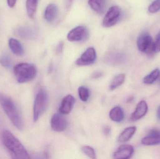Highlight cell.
Instances as JSON below:
<instances>
[{
    "mask_svg": "<svg viewBox=\"0 0 160 159\" xmlns=\"http://www.w3.org/2000/svg\"><path fill=\"white\" fill-rule=\"evenodd\" d=\"M1 138L4 146L13 158L30 159L25 147L9 131L4 130L2 132Z\"/></svg>",
    "mask_w": 160,
    "mask_h": 159,
    "instance_id": "cell-1",
    "label": "cell"
},
{
    "mask_svg": "<svg viewBox=\"0 0 160 159\" xmlns=\"http://www.w3.org/2000/svg\"><path fill=\"white\" fill-rule=\"evenodd\" d=\"M0 104L14 126L20 130L23 129L24 125L21 114L14 102L8 96L1 94Z\"/></svg>",
    "mask_w": 160,
    "mask_h": 159,
    "instance_id": "cell-2",
    "label": "cell"
},
{
    "mask_svg": "<svg viewBox=\"0 0 160 159\" xmlns=\"http://www.w3.org/2000/svg\"><path fill=\"white\" fill-rule=\"evenodd\" d=\"M14 75L19 83H24L33 79L37 75V69L33 64L22 63L14 67Z\"/></svg>",
    "mask_w": 160,
    "mask_h": 159,
    "instance_id": "cell-3",
    "label": "cell"
},
{
    "mask_svg": "<svg viewBox=\"0 0 160 159\" xmlns=\"http://www.w3.org/2000/svg\"><path fill=\"white\" fill-rule=\"evenodd\" d=\"M48 103V96L47 91L41 89L36 96L33 106V120L37 121L47 109Z\"/></svg>",
    "mask_w": 160,
    "mask_h": 159,
    "instance_id": "cell-4",
    "label": "cell"
},
{
    "mask_svg": "<svg viewBox=\"0 0 160 159\" xmlns=\"http://www.w3.org/2000/svg\"><path fill=\"white\" fill-rule=\"evenodd\" d=\"M154 41L152 36L147 32L142 34L137 40V47L140 51L148 55L155 53L154 49Z\"/></svg>",
    "mask_w": 160,
    "mask_h": 159,
    "instance_id": "cell-5",
    "label": "cell"
},
{
    "mask_svg": "<svg viewBox=\"0 0 160 159\" xmlns=\"http://www.w3.org/2000/svg\"><path fill=\"white\" fill-rule=\"evenodd\" d=\"M121 9L119 7L114 6L109 8L102 20V25L109 28L115 25L120 19Z\"/></svg>",
    "mask_w": 160,
    "mask_h": 159,
    "instance_id": "cell-6",
    "label": "cell"
},
{
    "mask_svg": "<svg viewBox=\"0 0 160 159\" xmlns=\"http://www.w3.org/2000/svg\"><path fill=\"white\" fill-rule=\"evenodd\" d=\"M88 34V30L86 27L78 26L69 31L67 38L70 42H82L87 38Z\"/></svg>",
    "mask_w": 160,
    "mask_h": 159,
    "instance_id": "cell-7",
    "label": "cell"
},
{
    "mask_svg": "<svg viewBox=\"0 0 160 159\" xmlns=\"http://www.w3.org/2000/svg\"><path fill=\"white\" fill-rule=\"evenodd\" d=\"M51 127L53 131L57 132L63 131L67 128V120L62 114L56 113L52 117Z\"/></svg>",
    "mask_w": 160,
    "mask_h": 159,
    "instance_id": "cell-8",
    "label": "cell"
},
{
    "mask_svg": "<svg viewBox=\"0 0 160 159\" xmlns=\"http://www.w3.org/2000/svg\"><path fill=\"white\" fill-rule=\"evenodd\" d=\"M97 54L95 49L92 47L88 48L77 60L76 64L79 66L90 65L95 62Z\"/></svg>",
    "mask_w": 160,
    "mask_h": 159,
    "instance_id": "cell-9",
    "label": "cell"
},
{
    "mask_svg": "<svg viewBox=\"0 0 160 159\" xmlns=\"http://www.w3.org/2000/svg\"><path fill=\"white\" fill-rule=\"evenodd\" d=\"M134 148L130 145L120 146L113 155L114 158L117 159H128L130 158L133 155Z\"/></svg>",
    "mask_w": 160,
    "mask_h": 159,
    "instance_id": "cell-10",
    "label": "cell"
},
{
    "mask_svg": "<svg viewBox=\"0 0 160 159\" xmlns=\"http://www.w3.org/2000/svg\"><path fill=\"white\" fill-rule=\"evenodd\" d=\"M76 100L72 95H68L62 99L59 108V112L62 115H68L72 111Z\"/></svg>",
    "mask_w": 160,
    "mask_h": 159,
    "instance_id": "cell-11",
    "label": "cell"
},
{
    "mask_svg": "<svg viewBox=\"0 0 160 159\" xmlns=\"http://www.w3.org/2000/svg\"><path fill=\"white\" fill-rule=\"evenodd\" d=\"M142 144L146 146L157 145L160 144V130H152L148 136L142 140Z\"/></svg>",
    "mask_w": 160,
    "mask_h": 159,
    "instance_id": "cell-12",
    "label": "cell"
},
{
    "mask_svg": "<svg viewBox=\"0 0 160 159\" xmlns=\"http://www.w3.org/2000/svg\"><path fill=\"white\" fill-rule=\"evenodd\" d=\"M148 110V106L146 102L141 101L137 105L135 111L132 114L130 119L132 121L139 120L146 115Z\"/></svg>",
    "mask_w": 160,
    "mask_h": 159,
    "instance_id": "cell-13",
    "label": "cell"
},
{
    "mask_svg": "<svg viewBox=\"0 0 160 159\" xmlns=\"http://www.w3.org/2000/svg\"><path fill=\"white\" fill-rule=\"evenodd\" d=\"M58 13V7L54 4H50L47 6L45 11L44 16L45 19L48 22L52 23L57 19Z\"/></svg>",
    "mask_w": 160,
    "mask_h": 159,
    "instance_id": "cell-14",
    "label": "cell"
},
{
    "mask_svg": "<svg viewBox=\"0 0 160 159\" xmlns=\"http://www.w3.org/2000/svg\"><path fill=\"white\" fill-rule=\"evenodd\" d=\"M88 4L96 13L101 15L105 11L106 0H88Z\"/></svg>",
    "mask_w": 160,
    "mask_h": 159,
    "instance_id": "cell-15",
    "label": "cell"
},
{
    "mask_svg": "<svg viewBox=\"0 0 160 159\" xmlns=\"http://www.w3.org/2000/svg\"><path fill=\"white\" fill-rule=\"evenodd\" d=\"M9 48L12 52L18 56H21L24 53L23 48L21 43L17 39L11 38L8 42Z\"/></svg>",
    "mask_w": 160,
    "mask_h": 159,
    "instance_id": "cell-16",
    "label": "cell"
},
{
    "mask_svg": "<svg viewBox=\"0 0 160 159\" xmlns=\"http://www.w3.org/2000/svg\"><path fill=\"white\" fill-rule=\"evenodd\" d=\"M136 131L135 127H130L125 129L119 135L118 142L120 143H126L131 139Z\"/></svg>",
    "mask_w": 160,
    "mask_h": 159,
    "instance_id": "cell-17",
    "label": "cell"
},
{
    "mask_svg": "<svg viewBox=\"0 0 160 159\" xmlns=\"http://www.w3.org/2000/svg\"><path fill=\"white\" fill-rule=\"evenodd\" d=\"M109 116L112 120L116 122H121L124 118V112L119 106H116L113 108L110 111Z\"/></svg>",
    "mask_w": 160,
    "mask_h": 159,
    "instance_id": "cell-18",
    "label": "cell"
},
{
    "mask_svg": "<svg viewBox=\"0 0 160 159\" xmlns=\"http://www.w3.org/2000/svg\"><path fill=\"white\" fill-rule=\"evenodd\" d=\"M38 0H26V7L27 14L30 18H33L36 12Z\"/></svg>",
    "mask_w": 160,
    "mask_h": 159,
    "instance_id": "cell-19",
    "label": "cell"
},
{
    "mask_svg": "<svg viewBox=\"0 0 160 159\" xmlns=\"http://www.w3.org/2000/svg\"><path fill=\"white\" fill-rule=\"evenodd\" d=\"M126 75L125 74H120L115 77L110 84V89L112 91L120 87L125 82Z\"/></svg>",
    "mask_w": 160,
    "mask_h": 159,
    "instance_id": "cell-20",
    "label": "cell"
},
{
    "mask_svg": "<svg viewBox=\"0 0 160 159\" xmlns=\"http://www.w3.org/2000/svg\"><path fill=\"white\" fill-rule=\"evenodd\" d=\"M160 74L159 69H157L153 70L149 74L147 75L144 78L143 83L146 85H151L155 82L158 78Z\"/></svg>",
    "mask_w": 160,
    "mask_h": 159,
    "instance_id": "cell-21",
    "label": "cell"
},
{
    "mask_svg": "<svg viewBox=\"0 0 160 159\" xmlns=\"http://www.w3.org/2000/svg\"><path fill=\"white\" fill-rule=\"evenodd\" d=\"M78 91L80 100L83 102L87 101L90 95L89 90L86 87L82 86L79 87Z\"/></svg>",
    "mask_w": 160,
    "mask_h": 159,
    "instance_id": "cell-22",
    "label": "cell"
},
{
    "mask_svg": "<svg viewBox=\"0 0 160 159\" xmlns=\"http://www.w3.org/2000/svg\"><path fill=\"white\" fill-rule=\"evenodd\" d=\"M82 150L85 154L88 157H89L90 158L96 159V154L95 150L91 147L85 146L82 147Z\"/></svg>",
    "mask_w": 160,
    "mask_h": 159,
    "instance_id": "cell-23",
    "label": "cell"
},
{
    "mask_svg": "<svg viewBox=\"0 0 160 159\" xmlns=\"http://www.w3.org/2000/svg\"><path fill=\"white\" fill-rule=\"evenodd\" d=\"M0 63L5 68L9 69L12 66V62L9 57L3 55L0 57Z\"/></svg>",
    "mask_w": 160,
    "mask_h": 159,
    "instance_id": "cell-24",
    "label": "cell"
},
{
    "mask_svg": "<svg viewBox=\"0 0 160 159\" xmlns=\"http://www.w3.org/2000/svg\"><path fill=\"white\" fill-rule=\"evenodd\" d=\"M160 10V0H155L149 6L148 10L149 13H156Z\"/></svg>",
    "mask_w": 160,
    "mask_h": 159,
    "instance_id": "cell-25",
    "label": "cell"
},
{
    "mask_svg": "<svg viewBox=\"0 0 160 159\" xmlns=\"http://www.w3.org/2000/svg\"><path fill=\"white\" fill-rule=\"evenodd\" d=\"M154 49L155 53L160 52V31L157 35L156 41L154 43Z\"/></svg>",
    "mask_w": 160,
    "mask_h": 159,
    "instance_id": "cell-26",
    "label": "cell"
},
{
    "mask_svg": "<svg viewBox=\"0 0 160 159\" xmlns=\"http://www.w3.org/2000/svg\"><path fill=\"white\" fill-rule=\"evenodd\" d=\"M103 134L106 136H108L110 135L111 133V128L108 126H105L103 128V130H102Z\"/></svg>",
    "mask_w": 160,
    "mask_h": 159,
    "instance_id": "cell-27",
    "label": "cell"
},
{
    "mask_svg": "<svg viewBox=\"0 0 160 159\" xmlns=\"http://www.w3.org/2000/svg\"><path fill=\"white\" fill-rule=\"evenodd\" d=\"M63 47V43L62 42H60L56 48V52L57 53H61L62 51Z\"/></svg>",
    "mask_w": 160,
    "mask_h": 159,
    "instance_id": "cell-28",
    "label": "cell"
},
{
    "mask_svg": "<svg viewBox=\"0 0 160 159\" xmlns=\"http://www.w3.org/2000/svg\"><path fill=\"white\" fill-rule=\"evenodd\" d=\"M17 0H7L8 4L10 7H14L16 4Z\"/></svg>",
    "mask_w": 160,
    "mask_h": 159,
    "instance_id": "cell-29",
    "label": "cell"
},
{
    "mask_svg": "<svg viewBox=\"0 0 160 159\" xmlns=\"http://www.w3.org/2000/svg\"><path fill=\"white\" fill-rule=\"evenodd\" d=\"M102 76V73L99 72H97L94 73L92 75V78H97L100 77Z\"/></svg>",
    "mask_w": 160,
    "mask_h": 159,
    "instance_id": "cell-30",
    "label": "cell"
},
{
    "mask_svg": "<svg viewBox=\"0 0 160 159\" xmlns=\"http://www.w3.org/2000/svg\"><path fill=\"white\" fill-rule=\"evenodd\" d=\"M73 0H66V7L67 9H69L70 7L72 5Z\"/></svg>",
    "mask_w": 160,
    "mask_h": 159,
    "instance_id": "cell-31",
    "label": "cell"
},
{
    "mask_svg": "<svg viewBox=\"0 0 160 159\" xmlns=\"http://www.w3.org/2000/svg\"><path fill=\"white\" fill-rule=\"evenodd\" d=\"M157 117L160 120V106L158 108V111H157Z\"/></svg>",
    "mask_w": 160,
    "mask_h": 159,
    "instance_id": "cell-32",
    "label": "cell"
},
{
    "mask_svg": "<svg viewBox=\"0 0 160 159\" xmlns=\"http://www.w3.org/2000/svg\"><path fill=\"white\" fill-rule=\"evenodd\" d=\"M158 83L160 85V75L159 76V77H158Z\"/></svg>",
    "mask_w": 160,
    "mask_h": 159,
    "instance_id": "cell-33",
    "label": "cell"
}]
</instances>
